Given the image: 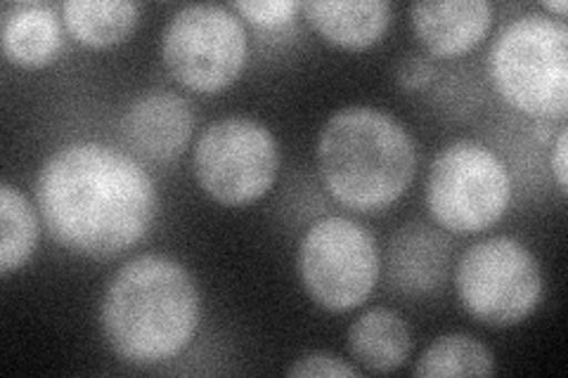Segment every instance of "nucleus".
Instances as JSON below:
<instances>
[{
    "mask_svg": "<svg viewBox=\"0 0 568 378\" xmlns=\"http://www.w3.org/2000/svg\"><path fill=\"white\" fill-rule=\"evenodd\" d=\"M36 204L60 246L85 258H112L145 237L159 194L148 171L126 152L71 142L39 171Z\"/></svg>",
    "mask_w": 568,
    "mask_h": 378,
    "instance_id": "f257e3e1",
    "label": "nucleus"
},
{
    "mask_svg": "<svg viewBox=\"0 0 568 378\" xmlns=\"http://www.w3.org/2000/svg\"><path fill=\"white\" fill-rule=\"evenodd\" d=\"M202 303L187 269L159 254H142L116 269L100 303L106 346L135 367L164 365L200 329Z\"/></svg>",
    "mask_w": 568,
    "mask_h": 378,
    "instance_id": "f03ea898",
    "label": "nucleus"
},
{
    "mask_svg": "<svg viewBox=\"0 0 568 378\" xmlns=\"http://www.w3.org/2000/svg\"><path fill=\"white\" fill-rule=\"evenodd\" d=\"M315 154L327 192L358 213L398 202L417 171L415 140L379 106L351 104L334 112L317 135Z\"/></svg>",
    "mask_w": 568,
    "mask_h": 378,
    "instance_id": "7ed1b4c3",
    "label": "nucleus"
},
{
    "mask_svg": "<svg viewBox=\"0 0 568 378\" xmlns=\"http://www.w3.org/2000/svg\"><path fill=\"white\" fill-rule=\"evenodd\" d=\"M488 76L514 110L547 121L568 112V27L559 17L526 12L488 50Z\"/></svg>",
    "mask_w": 568,
    "mask_h": 378,
    "instance_id": "20e7f679",
    "label": "nucleus"
},
{
    "mask_svg": "<svg viewBox=\"0 0 568 378\" xmlns=\"http://www.w3.org/2000/svg\"><path fill=\"white\" fill-rule=\"evenodd\" d=\"M511 202V177L505 161L476 140H455L432 161L426 206L450 232L471 234L493 227Z\"/></svg>",
    "mask_w": 568,
    "mask_h": 378,
    "instance_id": "39448f33",
    "label": "nucleus"
},
{
    "mask_svg": "<svg viewBox=\"0 0 568 378\" xmlns=\"http://www.w3.org/2000/svg\"><path fill=\"white\" fill-rule=\"evenodd\" d=\"M296 269L308 296L332 313L363 305L379 279V248L372 232L344 215L315 221L296 251Z\"/></svg>",
    "mask_w": 568,
    "mask_h": 378,
    "instance_id": "423d86ee",
    "label": "nucleus"
},
{
    "mask_svg": "<svg viewBox=\"0 0 568 378\" xmlns=\"http://www.w3.org/2000/svg\"><path fill=\"white\" fill-rule=\"evenodd\" d=\"M192 168L200 187L225 206L252 204L271 192L280 171L277 140L246 116L209 123L194 142Z\"/></svg>",
    "mask_w": 568,
    "mask_h": 378,
    "instance_id": "0eeeda50",
    "label": "nucleus"
},
{
    "mask_svg": "<svg viewBox=\"0 0 568 378\" xmlns=\"http://www.w3.org/2000/svg\"><path fill=\"white\" fill-rule=\"evenodd\" d=\"M455 286L474 319L488 327H514L538 308L542 273L530 248L500 234L476 242L462 254Z\"/></svg>",
    "mask_w": 568,
    "mask_h": 378,
    "instance_id": "6e6552de",
    "label": "nucleus"
},
{
    "mask_svg": "<svg viewBox=\"0 0 568 378\" xmlns=\"http://www.w3.org/2000/svg\"><path fill=\"white\" fill-rule=\"evenodd\" d=\"M162 58L181 85L194 93H219L237 81L246 64V29L230 8L185 6L164 27Z\"/></svg>",
    "mask_w": 568,
    "mask_h": 378,
    "instance_id": "1a4fd4ad",
    "label": "nucleus"
},
{
    "mask_svg": "<svg viewBox=\"0 0 568 378\" xmlns=\"http://www.w3.org/2000/svg\"><path fill=\"white\" fill-rule=\"evenodd\" d=\"M192 104L173 90L138 95L121 116V137L135 156L145 161H173L181 156L194 131Z\"/></svg>",
    "mask_w": 568,
    "mask_h": 378,
    "instance_id": "9d476101",
    "label": "nucleus"
},
{
    "mask_svg": "<svg viewBox=\"0 0 568 378\" xmlns=\"http://www.w3.org/2000/svg\"><path fill=\"white\" fill-rule=\"evenodd\" d=\"M410 22L434 58H457L484 41L493 8L486 0H432L410 6Z\"/></svg>",
    "mask_w": 568,
    "mask_h": 378,
    "instance_id": "9b49d317",
    "label": "nucleus"
},
{
    "mask_svg": "<svg viewBox=\"0 0 568 378\" xmlns=\"http://www.w3.org/2000/svg\"><path fill=\"white\" fill-rule=\"evenodd\" d=\"M450 267V242L424 223L394 234L388 248L390 284L407 294H426L443 284Z\"/></svg>",
    "mask_w": 568,
    "mask_h": 378,
    "instance_id": "f8f14e48",
    "label": "nucleus"
},
{
    "mask_svg": "<svg viewBox=\"0 0 568 378\" xmlns=\"http://www.w3.org/2000/svg\"><path fill=\"white\" fill-rule=\"evenodd\" d=\"M301 10L325 41L346 50L375 45L390 22L386 0H308Z\"/></svg>",
    "mask_w": 568,
    "mask_h": 378,
    "instance_id": "ddd939ff",
    "label": "nucleus"
},
{
    "mask_svg": "<svg viewBox=\"0 0 568 378\" xmlns=\"http://www.w3.org/2000/svg\"><path fill=\"white\" fill-rule=\"evenodd\" d=\"M3 55L27 69L50 64L62 50V24L45 3H14L3 12Z\"/></svg>",
    "mask_w": 568,
    "mask_h": 378,
    "instance_id": "4468645a",
    "label": "nucleus"
},
{
    "mask_svg": "<svg viewBox=\"0 0 568 378\" xmlns=\"http://www.w3.org/2000/svg\"><path fill=\"white\" fill-rule=\"evenodd\" d=\"M351 355L372 374L400 369L413 353L407 321L390 308H369L348 329Z\"/></svg>",
    "mask_w": 568,
    "mask_h": 378,
    "instance_id": "2eb2a0df",
    "label": "nucleus"
},
{
    "mask_svg": "<svg viewBox=\"0 0 568 378\" xmlns=\"http://www.w3.org/2000/svg\"><path fill=\"white\" fill-rule=\"evenodd\" d=\"M62 20L79 43L110 48L135 31L140 6L131 0H67L62 3Z\"/></svg>",
    "mask_w": 568,
    "mask_h": 378,
    "instance_id": "dca6fc26",
    "label": "nucleus"
},
{
    "mask_svg": "<svg viewBox=\"0 0 568 378\" xmlns=\"http://www.w3.org/2000/svg\"><path fill=\"white\" fill-rule=\"evenodd\" d=\"M497 371L495 355L469 334H446L438 336L426 348L413 374L419 378L429 376H493Z\"/></svg>",
    "mask_w": 568,
    "mask_h": 378,
    "instance_id": "f3484780",
    "label": "nucleus"
},
{
    "mask_svg": "<svg viewBox=\"0 0 568 378\" xmlns=\"http://www.w3.org/2000/svg\"><path fill=\"white\" fill-rule=\"evenodd\" d=\"M39 242V221L27 196L10 183L0 185V275L27 265Z\"/></svg>",
    "mask_w": 568,
    "mask_h": 378,
    "instance_id": "a211bd4d",
    "label": "nucleus"
},
{
    "mask_svg": "<svg viewBox=\"0 0 568 378\" xmlns=\"http://www.w3.org/2000/svg\"><path fill=\"white\" fill-rule=\"evenodd\" d=\"M233 10H237L244 20L256 27L273 29L290 24L301 6L296 0H235Z\"/></svg>",
    "mask_w": 568,
    "mask_h": 378,
    "instance_id": "6ab92c4d",
    "label": "nucleus"
},
{
    "mask_svg": "<svg viewBox=\"0 0 568 378\" xmlns=\"http://www.w3.org/2000/svg\"><path fill=\"white\" fill-rule=\"evenodd\" d=\"M290 376H304V378H320V376H329V378H342V376H361V369L351 367L348 362H344L342 357H336L332 353H323V350H313L301 355L296 362L290 367L287 371Z\"/></svg>",
    "mask_w": 568,
    "mask_h": 378,
    "instance_id": "aec40b11",
    "label": "nucleus"
},
{
    "mask_svg": "<svg viewBox=\"0 0 568 378\" xmlns=\"http://www.w3.org/2000/svg\"><path fill=\"white\" fill-rule=\"evenodd\" d=\"M436 76L434 64L426 60L424 55H407L400 60L398 71H396V79L403 88L407 90H419L424 85H429Z\"/></svg>",
    "mask_w": 568,
    "mask_h": 378,
    "instance_id": "412c9836",
    "label": "nucleus"
},
{
    "mask_svg": "<svg viewBox=\"0 0 568 378\" xmlns=\"http://www.w3.org/2000/svg\"><path fill=\"white\" fill-rule=\"evenodd\" d=\"M566 154H568V129L561 125V131L557 133L555 142V152H552V171L555 180L561 190V194L568 192V166H566Z\"/></svg>",
    "mask_w": 568,
    "mask_h": 378,
    "instance_id": "4be33fe9",
    "label": "nucleus"
},
{
    "mask_svg": "<svg viewBox=\"0 0 568 378\" xmlns=\"http://www.w3.org/2000/svg\"><path fill=\"white\" fill-rule=\"evenodd\" d=\"M542 10H545V12H557V14H559V20H564L568 8H566L564 0H545V3H542Z\"/></svg>",
    "mask_w": 568,
    "mask_h": 378,
    "instance_id": "5701e85b",
    "label": "nucleus"
}]
</instances>
